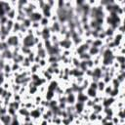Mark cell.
<instances>
[{
	"label": "cell",
	"mask_w": 125,
	"mask_h": 125,
	"mask_svg": "<svg viewBox=\"0 0 125 125\" xmlns=\"http://www.w3.org/2000/svg\"><path fill=\"white\" fill-rule=\"evenodd\" d=\"M33 45H35V43H34V36L33 35H26L22 39V46L23 47L31 48Z\"/></svg>",
	"instance_id": "1"
},
{
	"label": "cell",
	"mask_w": 125,
	"mask_h": 125,
	"mask_svg": "<svg viewBox=\"0 0 125 125\" xmlns=\"http://www.w3.org/2000/svg\"><path fill=\"white\" fill-rule=\"evenodd\" d=\"M6 43L8 44L9 47H17L19 44V37L17 35H11L7 37Z\"/></svg>",
	"instance_id": "2"
},
{
	"label": "cell",
	"mask_w": 125,
	"mask_h": 125,
	"mask_svg": "<svg viewBox=\"0 0 125 125\" xmlns=\"http://www.w3.org/2000/svg\"><path fill=\"white\" fill-rule=\"evenodd\" d=\"M27 18L31 21V22H39V21L42 20L43 16H42V14H40V13H38V12H33V13H32L30 16H28Z\"/></svg>",
	"instance_id": "3"
},
{
	"label": "cell",
	"mask_w": 125,
	"mask_h": 125,
	"mask_svg": "<svg viewBox=\"0 0 125 125\" xmlns=\"http://www.w3.org/2000/svg\"><path fill=\"white\" fill-rule=\"evenodd\" d=\"M12 118H13V116H11L8 113H6L4 115H0V122L3 125H10V123L12 121Z\"/></svg>",
	"instance_id": "4"
},
{
	"label": "cell",
	"mask_w": 125,
	"mask_h": 125,
	"mask_svg": "<svg viewBox=\"0 0 125 125\" xmlns=\"http://www.w3.org/2000/svg\"><path fill=\"white\" fill-rule=\"evenodd\" d=\"M71 44H72L71 39H65V38L59 42V46L62 47V48H63V49H69V47L71 46Z\"/></svg>",
	"instance_id": "5"
},
{
	"label": "cell",
	"mask_w": 125,
	"mask_h": 125,
	"mask_svg": "<svg viewBox=\"0 0 125 125\" xmlns=\"http://www.w3.org/2000/svg\"><path fill=\"white\" fill-rule=\"evenodd\" d=\"M66 104H69L70 105H73L76 102V95L74 93H70V94H67L66 96Z\"/></svg>",
	"instance_id": "6"
},
{
	"label": "cell",
	"mask_w": 125,
	"mask_h": 125,
	"mask_svg": "<svg viewBox=\"0 0 125 125\" xmlns=\"http://www.w3.org/2000/svg\"><path fill=\"white\" fill-rule=\"evenodd\" d=\"M73 106H74L75 112L81 113V112L84 110V108H85V104H84V103H80V102H76Z\"/></svg>",
	"instance_id": "7"
},
{
	"label": "cell",
	"mask_w": 125,
	"mask_h": 125,
	"mask_svg": "<svg viewBox=\"0 0 125 125\" xmlns=\"http://www.w3.org/2000/svg\"><path fill=\"white\" fill-rule=\"evenodd\" d=\"M89 47L90 46H88L87 44H82V45H80V46H78V48H77V53H78V55H81V54H84V53H87L88 52V49H89Z\"/></svg>",
	"instance_id": "8"
},
{
	"label": "cell",
	"mask_w": 125,
	"mask_h": 125,
	"mask_svg": "<svg viewBox=\"0 0 125 125\" xmlns=\"http://www.w3.org/2000/svg\"><path fill=\"white\" fill-rule=\"evenodd\" d=\"M87 97L88 98H96L97 97V90H95V89H92V88H90V87H88V89H87Z\"/></svg>",
	"instance_id": "9"
},
{
	"label": "cell",
	"mask_w": 125,
	"mask_h": 125,
	"mask_svg": "<svg viewBox=\"0 0 125 125\" xmlns=\"http://www.w3.org/2000/svg\"><path fill=\"white\" fill-rule=\"evenodd\" d=\"M29 115L32 117V118H39L40 116H41V112L39 111V109L38 108H36V109H32L31 111H29Z\"/></svg>",
	"instance_id": "10"
},
{
	"label": "cell",
	"mask_w": 125,
	"mask_h": 125,
	"mask_svg": "<svg viewBox=\"0 0 125 125\" xmlns=\"http://www.w3.org/2000/svg\"><path fill=\"white\" fill-rule=\"evenodd\" d=\"M57 88H58V83H57V81H52V82L49 84V86L47 87V90L55 92Z\"/></svg>",
	"instance_id": "11"
},
{
	"label": "cell",
	"mask_w": 125,
	"mask_h": 125,
	"mask_svg": "<svg viewBox=\"0 0 125 125\" xmlns=\"http://www.w3.org/2000/svg\"><path fill=\"white\" fill-rule=\"evenodd\" d=\"M46 55H47V51L45 50V48H42V49H39V50H38L37 56H38L40 59H46Z\"/></svg>",
	"instance_id": "12"
},
{
	"label": "cell",
	"mask_w": 125,
	"mask_h": 125,
	"mask_svg": "<svg viewBox=\"0 0 125 125\" xmlns=\"http://www.w3.org/2000/svg\"><path fill=\"white\" fill-rule=\"evenodd\" d=\"M97 86H98V89H97V90H99V91H101V92H102V91L104 92V88H105L106 85H105V83L101 79V80H99V81L97 82Z\"/></svg>",
	"instance_id": "13"
},
{
	"label": "cell",
	"mask_w": 125,
	"mask_h": 125,
	"mask_svg": "<svg viewBox=\"0 0 125 125\" xmlns=\"http://www.w3.org/2000/svg\"><path fill=\"white\" fill-rule=\"evenodd\" d=\"M18 112H19V114L20 115H23V117H25V116H29V110L26 108V107H24V108H20L19 110H18Z\"/></svg>",
	"instance_id": "14"
},
{
	"label": "cell",
	"mask_w": 125,
	"mask_h": 125,
	"mask_svg": "<svg viewBox=\"0 0 125 125\" xmlns=\"http://www.w3.org/2000/svg\"><path fill=\"white\" fill-rule=\"evenodd\" d=\"M15 16H16V10H15V9H12L10 12H8V13L6 14V17L8 18V20H12V21H13V19L15 18Z\"/></svg>",
	"instance_id": "15"
},
{
	"label": "cell",
	"mask_w": 125,
	"mask_h": 125,
	"mask_svg": "<svg viewBox=\"0 0 125 125\" xmlns=\"http://www.w3.org/2000/svg\"><path fill=\"white\" fill-rule=\"evenodd\" d=\"M54 96H55V92L47 90V94H46V100H47L48 102H49V101H51V100H53V99H54Z\"/></svg>",
	"instance_id": "16"
},
{
	"label": "cell",
	"mask_w": 125,
	"mask_h": 125,
	"mask_svg": "<svg viewBox=\"0 0 125 125\" xmlns=\"http://www.w3.org/2000/svg\"><path fill=\"white\" fill-rule=\"evenodd\" d=\"M21 51L22 52V55H28V54H30L31 53V50H30V48H27V47H21Z\"/></svg>",
	"instance_id": "17"
},
{
	"label": "cell",
	"mask_w": 125,
	"mask_h": 125,
	"mask_svg": "<svg viewBox=\"0 0 125 125\" xmlns=\"http://www.w3.org/2000/svg\"><path fill=\"white\" fill-rule=\"evenodd\" d=\"M10 125H21V123H20V121H19V119H18V117H17L16 115H15V116H13V118H12V121H11Z\"/></svg>",
	"instance_id": "18"
},
{
	"label": "cell",
	"mask_w": 125,
	"mask_h": 125,
	"mask_svg": "<svg viewBox=\"0 0 125 125\" xmlns=\"http://www.w3.org/2000/svg\"><path fill=\"white\" fill-rule=\"evenodd\" d=\"M3 71H4L6 74H8L9 72H11V71H12V69H11V65L8 64V63H5L4 68H3Z\"/></svg>",
	"instance_id": "19"
},
{
	"label": "cell",
	"mask_w": 125,
	"mask_h": 125,
	"mask_svg": "<svg viewBox=\"0 0 125 125\" xmlns=\"http://www.w3.org/2000/svg\"><path fill=\"white\" fill-rule=\"evenodd\" d=\"M112 89H113V88H112L111 86H107V85H106V86H105V88H104V94H106V95H109Z\"/></svg>",
	"instance_id": "20"
},
{
	"label": "cell",
	"mask_w": 125,
	"mask_h": 125,
	"mask_svg": "<svg viewBox=\"0 0 125 125\" xmlns=\"http://www.w3.org/2000/svg\"><path fill=\"white\" fill-rule=\"evenodd\" d=\"M40 21H41V23H40V24H42V25L45 27V26H47V24H48V21H48V19H46V18H42V20H41Z\"/></svg>",
	"instance_id": "21"
},
{
	"label": "cell",
	"mask_w": 125,
	"mask_h": 125,
	"mask_svg": "<svg viewBox=\"0 0 125 125\" xmlns=\"http://www.w3.org/2000/svg\"><path fill=\"white\" fill-rule=\"evenodd\" d=\"M4 79H5V76H4V73L2 71V72H0V86L4 83Z\"/></svg>",
	"instance_id": "22"
},
{
	"label": "cell",
	"mask_w": 125,
	"mask_h": 125,
	"mask_svg": "<svg viewBox=\"0 0 125 125\" xmlns=\"http://www.w3.org/2000/svg\"><path fill=\"white\" fill-rule=\"evenodd\" d=\"M89 117H90V120H96L97 119V114L95 112H92Z\"/></svg>",
	"instance_id": "23"
},
{
	"label": "cell",
	"mask_w": 125,
	"mask_h": 125,
	"mask_svg": "<svg viewBox=\"0 0 125 125\" xmlns=\"http://www.w3.org/2000/svg\"><path fill=\"white\" fill-rule=\"evenodd\" d=\"M3 91H4V89H3V87H2V86H0V96L2 95V93H3Z\"/></svg>",
	"instance_id": "24"
}]
</instances>
